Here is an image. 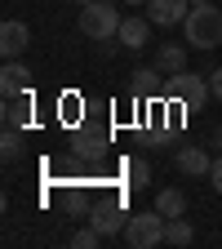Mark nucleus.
Listing matches in <instances>:
<instances>
[{"instance_id": "39448f33", "label": "nucleus", "mask_w": 222, "mask_h": 249, "mask_svg": "<svg viewBox=\"0 0 222 249\" xmlns=\"http://www.w3.org/2000/svg\"><path fill=\"white\" fill-rule=\"evenodd\" d=\"M191 14V0H147V18L155 27H178Z\"/></svg>"}, {"instance_id": "6e6552de", "label": "nucleus", "mask_w": 222, "mask_h": 249, "mask_svg": "<svg viewBox=\"0 0 222 249\" xmlns=\"http://www.w3.org/2000/svg\"><path fill=\"white\" fill-rule=\"evenodd\" d=\"M89 223L98 227L102 236H116V231H124V223H129V213H124L120 205H98V209L89 213Z\"/></svg>"}, {"instance_id": "f03ea898", "label": "nucleus", "mask_w": 222, "mask_h": 249, "mask_svg": "<svg viewBox=\"0 0 222 249\" xmlns=\"http://www.w3.org/2000/svg\"><path fill=\"white\" fill-rule=\"evenodd\" d=\"M120 9L107 5V0H89V5H80V31L89 40H111L116 31H120Z\"/></svg>"}, {"instance_id": "4468645a", "label": "nucleus", "mask_w": 222, "mask_h": 249, "mask_svg": "<svg viewBox=\"0 0 222 249\" xmlns=\"http://www.w3.org/2000/svg\"><path fill=\"white\" fill-rule=\"evenodd\" d=\"M147 178H151V169H147V160H124V187H134V192H142L147 187Z\"/></svg>"}, {"instance_id": "f257e3e1", "label": "nucleus", "mask_w": 222, "mask_h": 249, "mask_svg": "<svg viewBox=\"0 0 222 249\" xmlns=\"http://www.w3.org/2000/svg\"><path fill=\"white\" fill-rule=\"evenodd\" d=\"M182 31H187V45H191V49H200V53L218 49L222 45V5H213V0H209V5H191Z\"/></svg>"}, {"instance_id": "2eb2a0df", "label": "nucleus", "mask_w": 222, "mask_h": 249, "mask_svg": "<svg viewBox=\"0 0 222 249\" xmlns=\"http://www.w3.org/2000/svg\"><path fill=\"white\" fill-rule=\"evenodd\" d=\"M191 240H196L191 223H182V218H169L165 223V245H191Z\"/></svg>"}, {"instance_id": "423d86ee", "label": "nucleus", "mask_w": 222, "mask_h": 249, "mask_svg": "<svg viewBox=\"0 0 222 249\" xmlns=\"http://www.w3.org/2000/svg\"><path fill=\"white\" fill-rule=\"evenodd\" d=\"M27 45H31V31H27V22L9 18L5 27H0V53H5V58H22V53H27Z\"/></svg>"}, {"instance_id": "aec40b11", "label": "nucleus", "mask_w": 222, "mask_h": 249, "mask_svg": "<svg viewBox=\"0 0 222 249\" xmlns=\"http://www.w3.org/2000/svg\"><path fill=\"white\" fill-rule=\"evenodd\" d=\"M120 5H147V0H120Z\"/></svg>"}, {"instance_id": "412c9836", "label": "nucleus", "mask_w": 222, "mask_h": 249, "mask_svg": "<svg viewBox=\"0 0 222 249\" xmlns=\"http://www.w3.org/2000/svg\"><path fill=\"white\" fill-rule=\"evenodd\" d=\"M213 142H218V147H222V129H218V134H213Z\"/></svg>"}, {"instance_id": "0eeeda50", "label": "nucleus", "mask_w": 222, "mask_h": 249, "mask_svg": "<svg viewBox=\"0 0 222 249\" xmlns=\"http://www.w3.org/2000/svg\"><path fill=\"white\" fill-rule=\"evenodd\" d=\"M173 165H178V174H209L213 169V156L205 151V147H178V156H173Z\"/></svg>"}, {"instance_id": "dca6fc26", "label": "nucleus", "mask_w": 222, "mask_h": 249, "mask_svg": "<svg viewBox=\"0 0 222 249\" xmlns=\"http://www.w3.org/2000/svg\"><path fill=\"white\" fill-rule=\"evenodd\" d=\"M0 156H5V160H18V156H22V129H9V124H5V138H0Z\"/></svg>"}, {"instance_id": "7ed1b4c3", "label": "nucleus", "mask_w": 222, "mask_h": 249, "mask_svg": "<svg viewBox=\"0 0 222 249\" xmlns=\"http://www.w3.org/2000/svg\"><path fill=\"white\" fill-rule=\"evenodd\" d=\"M165 223L169 218L160 209H147V213H134L129 223H124V240L134 249H151V245H165Z\"/></svg>"}, {"instance_id": "6ab92c4d", "label": "nucleus", "mask_w": 222, "mask_h": 249, "mask_svg": "<svg viewBox=\"0 0 222 249\" xmlns=\"http://www.w3.org/2000/svg\"><path fill=\"white\" fill-rule=\"evenodd\" d=\"M209 89H213V98H222V67L209 71Z\"/></svg>"}, {"instance_id": "f3484780", "label": "nucleus", "mask_w": 222, "mask_h": 249, "mask_svg": "<svg viewBox=\"0 0 222 249\" xmlns=\"http://www.w3.org/2000/svg\"><path fill=\"white\" fill-rule=\"evenodd\" d=\"M98 240H102V231H98V227H93V223H89L85 231H76V236H71V245H76V249H93V245H98Z\"/></svg>"}, {"instance_id": "4be33fe9", "label": "nucleus", "mask_w": 222, "mask_h": 249, "mask_svg": "<svg viewBox=\"0 0 222 249\" xmlns=\"http://www.w3.org/2000/svg\"><path fill=\"white\" fill-rule=\"evenodd\" d=\"M191 5H209V0H191Z\"/></svg>"}, {"instance_id": "a211bd4d", "label": "nucleus", "mask_w": 222, "mask_h": 249, "mask_svg": "<svg viewBox=\"0 0 222 249\" xmlns=\"http://www.w3.org/2000/svg\"><path fill=\"white\" fill-rule=\"evenodd\" d=\"M209 182H213V192L222 196V156H213V169H209Z\"/></svg>"}, {"instance_id": "ddd939ff", "label": "nucleus", "mask_w": 222, "mask_h": 249, "mask_svg": "<svg viewBox=\"0 0 222 249\" xmlns=\"http://www.w3.org/2000/svg\"><path fill=\"white\" fill-rule=\"evenodd\" d=\"M155 209H160L165 218H182V209H187V196L178 192V187H165V192L155 196Z\"/></svg>"}, {"instance_id": "1a4fd4ad", "label": "nucleus", "mask_w": 222, "mask_h": 249, "mask_svg": "<svg viewBox=\"0 0 222 249\" xmlns=\"http://www.w3.org/2000/svg\"><path fill=\"white\" fill-rule=\"evenodd\" d=\"M151 27H155L151 18H124L120 31H116V40H120V45H129V49H142V45L151 40Z\"/></svg>"}, {"instance_id": "f8f14e48", "label": "nucleus", "mask_w": 222, "mask_h": 249, "mask_svg": "<svg viewBox=\"0 0 222 249\" xmlns=\"http://www.w3.org/2000/svg\"><path fill=\"white\" fill-rule=\"evenodd\" d=\"M155 67H160V71H187V49L182 45H165L160 53H155Z\"/></svg>"}, {"instance_id": "20e7f679", "label": "nucleus", "mask_w": 222, "mask_h": 249, "mask_svg": "<svg viewBox=\"0 0 222 249\" xmlns=\"http://www.w3.org/2000/svg\"><path fill=\"white\" fill-rule=\"evenodd\" d=\"M169 98L182 103L187 111H200V107L213 98V89H209L205 76H196V71H173V76H169Z\"/></svg>"}, {"instance_id": "9d476101", "label": "nucleus", "mask_w": 222, "mask_h": 249, "mask_svg": "<svg viewBox=\"0 0 222 249\" xmlns=\"http://www.w3.org/2000/svg\"><path fill=\"white\" fill-rule=\"evenodd\" d=\"M27 120H31V89L5 93V124H9V129H22Z\"/></svg>"}, {"instance_id": "9b49d317", "label": "nucleus", "mask_w": 222, "mask_h": 249, "mask_svg": "<svg viewBox=\"0 0 222 249\" xmlns=\"http://www.w3.org/2000/svg\"><path fill=\"white\" fill-rule=\"evenodd\" d=\"M27 67H22V62L18 58H5V71H0V93H22L27 89Z\"/></svg>"}, {"instance_id": "5701e85b", "label": "nucleus", "mask_w": 222, "mask_h": 249, "mask_svg": "<svg viewBox=\"0 0 222 249\" xmlns=\"http://www.w3.org/2000/svg\"><path fill=\"white\" fill-rule=\"evenodd\" d=\"M71 5H89V0H71Z\"/></svg>"}]
</instances>
